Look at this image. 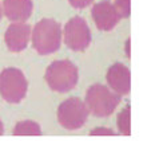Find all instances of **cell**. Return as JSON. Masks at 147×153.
<instances>
[{
	"label": "cell",
	"mask_w": 147,
	"mask_h": 153,
	"mask_svg": "<svg viewBox=\"0 0 147 153\" xmlns=\"http://www.w3.org/2000/svg\"><path fill=\"white\" fill-rule=\"evenodd\" d=\"M62 45L60 23L54 19H43L32 30V46L40 55L54 54Z\"/></svg>",
	"instance_id": "6da1fadb"
},
{
	"label": "cell",
	"mask_w": 147,
	"mask_h": 153,
	"mask_svg": "<svg viewBox=\"0 0 147 153\" xmlns=\"http://www.w3.org/2000/svg\"><path fill=\"white\" fill-rule=\"evenodd\" d=\"M121 95L111 91L107 86L95 83L88 87L86 94V106L92 116L104 118L114 113L116 106L121 103Z\"/></svg>",
	"instance_id": "7a4b0ae2"
},
{
	"label": "cell",
	"mask_w": 147,
	"mask_h": 153,
	"mask_svg": "<svg viewBox=\"0 0 147 153\" xmlns=\"http://www.w3.org/2000/svg\"><path fill=\"white\" fill-rule=\"evenodd\" d=\"M44 78L54 91L67 93L76 86L79 71L71 61H55L47 67Z\"/></svg>",
	"instance_id": "3957f363"
},
{
	"label": "cell",
	"mask_w": 147,
	"mask_h": 153,
	"mask_svg": "<svg viewBox=\"0 0 147 153\" xmlns=\"http://www.w3.org/2000/svg\"><path fill=\"white\" fill-rule=\"evenodd\" d=\"M28 90V82L23 71L8 67L0 73V95L10 103H19L24 100Z\"/></svg>",
	"instance_id": "277c9868"
},
{
	"label": "cell",
	"mask_w": 147,
	"mask_h": 153,
	"mask_svg": "<svg viewBox=\"0 0 147 153\" xmlns=\"http://www.w3.org/2000/svg\"><path fill=\"white\" fill-rule=\"evenodd\" d=\"M88 109L86 103L76 97L63 101L58 109V121L64 129H80L87 121Z\"/></svg>",
	"instance_id": "5b68a950"
},
{
	"label": "cell",
	"mask_w": 147,
	"mask_h": 153,
	"mask_svg": "<svg viewBox=\"0 0 147 153\" xmlns=\"http://www.w3.org/2000/svg\"><path fill=\"white\" fill-rule=\"evenodd\" d=\"M63 31L64 43L72 51H84L91 43V31L83 18L74 16L66 23Z\"/></svg>",
	"instance_id": "8992f818"
},
{
	"label": "cell",
	"mask_w": 147,
	"mask_h": 153,
	"mask_svg": "<svg viewBox=\"0 0 147 153\" xmlns=\"http://www.w3.org/2000/svg\"><path fill=\"white\" fill-rule=\"evenodd\" d=\"M92 19L100 31H111L121 22V15L108 0H103L92 7Z\"/></svg>",
	"instance_id": "52a82bcc"
},
{
	"label": "cell",
	"mask_w": 147,
	"mask_h": 153,
	"mask_svg": "<svg viewBox=\"0 0 147 153\" xmlns=\"http://www.w3.org/2000/svg\"><path fill=\"white\" fill-rule=\"evenodd\" d=\"M31 36V26L23 22H13L4 34V40L8 50L20 53L27 47Z\"/></svg>",
	"instance_id": "ba28073f"
},
{
	"label": "cell",
	"mask_w": 147,
	"mask_h": 153,
	"mask_svg": "<svg viewBox=\"0 0 147 153\" xmlns=\"http://www.w3.org/2000/svg\"><path fill=\"white\" fill-rule=\"evenodd\" d=\"M107 83L112 91L121 97L127 95L131 90V74L130 69L123 63H114L107 71Z\"/></svg>",
	"instance_id": "9c48e42d"
},
{
	"label": "cell",
	"mask_w": 147,
	"mask_h": 153,
	"mask_svg": "<svg viewBox=\"0 0 147 153\" xmlns=\"http://www.w3.org/2000/svg\"><path fill=\"white\" fill-rule=\"evenodd\" d=\"M32 0H4L3 11L11 22H26L32 13Z\"/></svg>",
	"instance_id": "30bf717a"
},
{
	"label": "cell",
	"mask_w": 147,
	"mask_h": 153,
	"mask_svg": "<svg viewBox=\"0 0 147 153\" xmlns=\"http://www.w3.org/2000/svg\"><path fill=\"white\" fill-rule=\"evenodd\" d=\"M12 134L13 136H40L42 134V129H40L39 124H36L35 121L26 120V121H20L16 124Z\"/></svg>",
	"instance_id": "8fae6325"
},
{
	"label": "cell",
	"mask_w": 147,
	"mask_h": 153,
	"mask_svg": "<svg viewBox=\"0 0 147 153\" xmlns=\"http://www.w3.org/2000/svg\"><path fill=\"white\" fill-rule=\"evenodd\" d=\"M130 121H131V117H130V106L127 105L126 108L118 114V120H116L121 134H123V136L131 134V130H130L131 124H130Z\"/></svg>",
	"instance_id": "7c38bea8"
},
{
	"label": "cell",
	"mask_w": 147,
	"mask_h": 153,
	"mask_svg": "<svg viewBox=\"0 0 147 153\" xmlns=\"http://www.w3.org/2000/svg\"><path fill=\"white\" fill-rule=\"evenodd\" d=\"M116 8L122 19L129 18L131 13V0H108Z\"/></svg>",
	"instance_id": "4fadbf2b"
},
{
	"label": "cell",
	"mask_w": 147,
	"mask_h": 153,
	"mask_svg": "<svg viewBox=\"0 0 147 153\" xmlns=\"http://www.w3.org/2000/svg\"><path fill=\"white\" fill-rule=\"evenodd\" d=\"M68 1L74 8H76V10H83V8L88 7L94 0H68Z\"/></svg>",
	"instance_id": "5bb4252c"
},
{
	"label": "cell",
	"mask_w": 147,
	"mask_h": 153,
	"mask_svg": "<svg viewBox=\"0 0 147 153\" xmlns=\"http://www.w3.org/2000/svg\"><path fill=\"white\" fill-rule=\"evenodd\" d=\"M91 134H111V136H115L116 133L111 129H95L91 132Z\"/></svg>",
	"instance_id": "9a60e30c"
},
{
	"label": "cell",
	"mask_w": 147,
	"mask_h": 153,
	"mask_svg": "<svg viewBox=\"0 0 147 153\" xmlns=\"http://www.w3.org/2000/svg\"><path fill=\"white\" fill-rule=\"evenodd\" d=\"M3 133H4V126H3V122L0 120V136H3Z\"/></svg>",
	"instance_id": "2e32d148"
},
{
	"label": "cell",
	"mask_w": 147,
	"mask_h": 153,
	"mask_svg": "<svg viewBox=\"0 0 147 153\" xmlns=\"http://www.w3.org/2000/svg\"><path fill=\"white\" fill-rule=\"evenodd\" d=\"M0 19H1V7H0Z\"/></svg>",
	"instance_id": "e0dca14e"
}]
</instances>
